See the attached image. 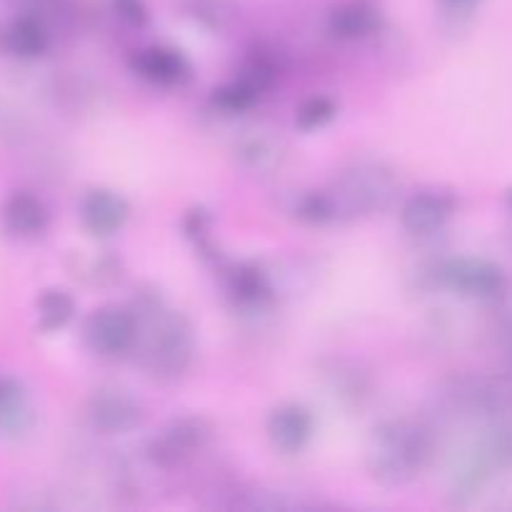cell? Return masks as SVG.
I'll use <instances>...</instances> for the list:
<instances>
[{"label":"cell","instance_id":"6da1fadb","mask_svg":"<svg viewBox=\"0 0 512 512\" xmlns=\"http://www.w3.org/2000/svg\"><path fill=\"white\" fill-rule=\"evenodd\" d=\"M433 440L430 433L410 420H388L373 430L368 448V470L378 483L405 485L428 465Z\"/></svg>","mask_w":512,"mask_h":512},{"label":"cell","instance_id":"7a4b0ae2","mask_svg":"<svg viewBox=\"0 0 512 512\" xmlns=\"http://www.w3.org/2000/svg\"><path fill=\"white\" fill-rule=\"evenodd\" d=\"M148 370L155 378H175L193 360V328L178 313H163L148 340Z\"/></svg>","mask_w":512,"mask_h":512},{"label":"cell","instance_id":"3957f363","mask_svg":"<svg viewBox=\"0 0 512 512\" xmlns=\"http://www.w3.org/2000/svg\"><path fill=\"white\" fill-rule=\"evenodd\" d=\"M435 280L463 298L493 300L508 288V275L498 263L485 258H450L435 268Z\"/></svg>","mask_w":512,"mask_h":512},{"label":"cell","instance_id":"277c9868","mask_svg":"<svg viewBox=\"0 0 512 512\" xmlns=\"http://www.w3.org/2000/svg\"><path fill=\"white\" fill-rule=\"evenodd\" d=\"M140 323L130 310L123 308H100L85 323V343L93 353L103 358H115L123 355L138 343Z\"/></svg>","mask_w":512,"mask_h":512},{"label":"cell","instance_id":"5b68a950","mask_svg":"<svg viewBox=\"0 0 512 512\" xmlns=\"http://www.w3.org/2000/svg\"><path fill=\"white\" fill-rule=\"evenodd\" d=\"M210 438V425L203 418L173 420L150 443V458L160 465H178L188 455L198 453Z\"/></svg>","mask_w":512,"mask_h":512},{"label":"cell","instance_id":"8992f818","mask_svg":"<svg viewBox=\"0 0 512 512\" xmlns=\"http://www.w3.org/2000/svg\"><path fill=\"white\" fill-rule=\"evenodd\" d=\"M88 418L103 433L123 435L143 423V410L120 390H98L88 403Z\"/></svg>","mask_w":512,"mask_h":512},{"label":"cell","instance_id":"52a82bcc","mask_svg":"<svg viewBox=\"0 0 512 512\" xmlns=\"http://www.w3.org/2000/svg\"><path fill=\"white\" fill-rule=\"evenodd\" d=\"M315 430L313 413L305 405L285 403L275 408L268 418V438L273 448L283 455H298L310 443Z\"/></svg>","mask_w":512,"mask_h":512},{"label":"cell","instance_id":"ba28073f","mask_svg":"<svg viewBox=\"0 0 512 512\" xmlns=\"http://www.w3.org/2000/svg\"><path fill=\"white\" fill-rule=\"evenodd\" d=\"M130 68L153 85H163V88H173V85H183L185 80L193 75V65L185 58L180 50L165 48V45H153V48H143L130 58Z\"/></svg>","mask_w":512,"mask_h":512},{"label":"cell","instance_id":"9c48e42d","mask_svg":"<svg viewBox=\"0 0 512 512\" xmlns=\"http://www.w3.org/2000/svg\"><path fill=\"white\" fill-rule=\"evenodd\" d=\"M130 218V205L123 195L113 190L95 188L80 203V220L88 228L90 235L108 238V235L120 233Z\"/></svg>","mask_w":512,"mask_h":512},{"label":"cell","instance_id":"30bf717a","mask_svg":"<svg viewBox=\"0 0 512 512\" xmlns=\"http://www.w3.org/2000/svg\"><path fill=\"white\" fill-rule=\"evenodd\" d=\"M455 198L438 190H423L413 195L400 210V223L413 235H430L445 225V220L453 215Z\"/></svg>","mask_w":512,"mask_h":512},{"label":"cell","instance_id":"8fae6325","mask_svg":"<svg viewBox=\"0 0 512 512\" xmlns=\"http://www.w3.org/2000/svg\"><path fill=\"white\" fill-rule=\"evenodd\" d=\"M50 38L38 18H15L10 23L0 25V53L13 55V58H38L48 50Z\"/></svg>","mask_w":512,"mask_h":512},{"label":"cell","instance_id":"7c38bea8","mask_svg":"<svg viewBox=\"0 0 512 512\" xmlns=\"http://www.w3.org/2000/svg\"><path fill=\"white\" fill-rule=\"evenodd\" d=\"M3 228L15 238H35L48 228V208L30 193H13L3 203Z\"/></svg>","mask_w":512,"mask_h":512},{"label":"cell","instance_id":"4fadbf2b","mask_svg":"<svg viewBox=\"0 0 512 512\" xmlns=\"http://www.w3.org/2000/svg\"><path fill=\"white\" fill-rule=\"evenodd\" d=\"M33 423L28 395L23 385L0 375V435H23Z\"/></svg>","mask_w":512,"mask_h":512},{"label":"cell","instance_id":"5bb4252c","mask_svg":"<svg viewBox=\"0 0 512 512\" xmlns=\"http://www.w3.org/2000/svg\"><path fill=\"white\" fill-rule=\"evenodd\" d=\"M380 25V15L373 5L368 3H348L330 15V30L338 38L358 40L365 35L375 33Z\"/></svg>","mask_w":512,"mask_h":512},{"label":"cell","instance_id":"9a60e30c","mask_svg":"<svg viewBox=\"0 0 512 512\" xmlns=\"http://www.w3.org/2000/svg\"><path fill=\"white\" fill-rule=\"evenodd\" d=\"M75 315V300L73 295L65 293L60 288L43 290L38 298V325L45 333H53V330L65 328L70 323V318Z\"/></svg>","mask_w":512,"mask_h":512},{"label":"cell","instance_id":"2e32d148","mask_svg":"<svg viewBox=\"0 0 512 512\" xmlns=\"http://www.w3.org/2000/svg\"><path fill=\"white\" fill-rule=\"evenodd\" d=\"M260 90H263V85L255 83L250 75H243L240 80H233V83L223 85V88H215L210 100L223 113H243V110H248L258 100Z\"/></svg>","mask_w":512,"mask_h":512},{"label":"cell","instance_id":"e0dca14e","mask_svg":"<svg viewBox=\"0 0 512 512\" xmlns=\"http://www.w3.org/2000/svg\"><path fill=\"white\" fill-rule=\"evenodd\" d=\"M230 290H233L240 303L260 305L265 300H270L268 280L253 265H240V268H235V273L230 275Z\"/></svg>","mask_w":512,"mask_h":512},{"label":"cell","instance_id":"ac0fdd59","mask_svg":"<svg viewBox=\"0 0 512 512\" xmlns=\"http://www.w3.org/2000/svg\"><path fill=\"white\" fill-rule=\"evenodd\" d=\"M335 113H338V105L330 98L318 95V98H310L300 105L298 113H295V125L305 130V133H310V130L325 128L335 118Z\"/></svg>","mask_w":512,"mask_h":512},{"label":"cell","instance_id":"d6986e66","mask_svg":"<svg viewBox=\"0 0 512 512\" xmlns=\"http://www.w3.org/2000/svg\"><path fill=\"white\" fill-rule=\"evenodd\" d=\"M298 215L305 220V223L323 225L328 223V220H333L338 213H335V205L330 195L310 193L298 203Z\"/></svg>","mask_w":512,"mask_h":512},{"label":"cell","instance_id":"ffe728a7","mask_svg":"<svg viewBox=\"0 0 512 512\" xmlns=\"http://www.w3.org/2000/svg\"><path fill=\"white\" fill-rule=\"evenodd\" d=\"M115 8L135 28H143L148 23V10H145V5L140 0H115Z\"/></svg>","mask_w":512,"mask_h":512},{"label":"cell","instance_id":"44dd1931","mask_svg":"<svg viewBox=\"0 0 512 512\" xmlns=\"http://www.w3.org/2000/svg\"><path fill=\"white\" fill-rule=\"evenodd\" d=\"M508 205H510V210H512V188L508 190Z\"/></svg>","mask_w":512,"mask_h":512}]
</instances>
